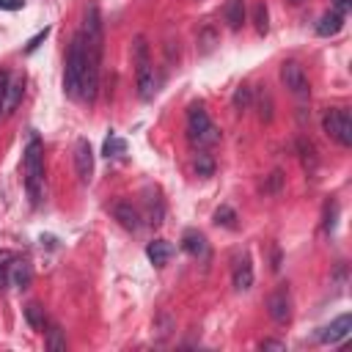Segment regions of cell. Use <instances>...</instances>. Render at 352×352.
<instances>
[{
    "label": "cell",
    "instance_id": "6da1fadb",
    "mask_svg": "<svg viewBox=\"0 0 352 352\" xmlns=\"http://www.w3.org/2000/svg\"><path fill=\"white\" fill-rule=\"evenodd\" d=\"M82 44H85V77H82V91L80 99H85L88 104L96 102L99 94V74H102V50H104V30H102V14L99 6L91 3L85 8V19H82Z\"/></svg>",
    "mask_w": 352,
    "mask_h": 352
},
{
    "label": "cell",
    "instance_id": "7a4b0ae2",
    "mask_svg": "<svg viewBox=\"0 0 352 352\" xmlns=\"http://www.w3.org/2000/svg\"><path fill=\"white\" fill-rule=\"evenodd\" d=\"M22 165H25V187H28V198L33 206L41 204L44 198V146L38 140L36 132H30L25 154H22Z\"/></svg>",
    "mask_w": 352,
    "mask_h": 352
},
{
    "label": "cell",
    "instance_id": "3957f363",
    "mask_svg": "<svg viewBox=\"0 0 352 352\" xmlns=\"http://www.w3.org/2000/svg\"><path fill=\"white\" fill-rule=\"evenodd\" d=\"M82 77H85V44H82V36L77 33L69 44L66 69H63V91H66L69 99H80Z\"/></svg>",
    "mask_w": 352,
    "mask_h": 352
},
{
    "label": "cell",
    "instance_id": "277c9868",
    "mask_svg": "<svg viewBox=\"0 0 352 352\" xmlns=\"http://www.w3.org/2000/svg\"><path fill=\"white\" fill-rule=\"evenodd\" d=\"M132 55H135V80H138V96H140L143 102H148V99L157 94V77H154V66H151V55H148L146 36H135Z\"/></svg>",
    "mask_w": 352,
    "mask_h": 352
},
{
    "label": "cell",
    "instance_id": "5b68a950",
    "mask_svg": "<svg viewBox=\"0 0 352 352\" xmlns=\"http://www.w3.org/2000/svg\"><path fill=\"white\" fill-rule=\"evenodd\" d=\"M187 138H190L195 146H201V148L214 146V143L220 140V132H217V126L212 124V118H209V113L204 110V104H190V110H187Z\"/></svg>",
    "mask_w": 352,
    "mask_h": 352
},
{
    "label": "cell",
    "instance_id": "8992f818",
    "mask_svg": "<svg viewBox=\"0 0 352 352\" xmlns=\"http://www.w3.org/2000/svg\"><path fill=\"white\" fill-rule=\"evenodd\" d=\"M322 129L338 146H344V148L352 146V118H349V113L344 107H327L324 116H322Z\"/></svg>",
    "mask_w": 352,
    "mask_h": 352
},
{
    "label": "cell",
    "instance_id": "52a82bcc",
    "mask_svg": "<svg viewBox=\"0 0 352 352\" xmlns=\"http://www.w3.org/2000/svg\"><path fill=\"white\" fill-rule=\"evenodd\" d=\"M280 82L289 88V94H294L297 99H308L311 94V85H308V77L302 72V66L297 60H283L280 63Z\"/></svg>",
    "mask_w": 352,
    "mask_h": 352
},
{
    "label": "cell",
    "instance_id": "ba28073f",
    "mask_svg": "<svg viewBox=\"0 0 352 352\" xmlns=\"http://www.w3.org/2000/svg\"><path fill=\"white\" fill-rule=\"evenodd\" d=\"M74 170H77L80 184H88L94 176V148H91L88 138H77V143H74Z\"/></svg>",
    "mask_w": 352,
    "mask_h": 352
},
{
    "label": "cell",
    "instance_id": "9c48e42d",
    "mask_svg": "<svg viewBox=\"0 0 352 352\" xmlns=\"http://www.w3.org/2000/svg\"><path fill=\"white\" fill-rule=\"evenodd\" d=\"M267 311L272 316V322L278 324H286L292 319V297H289V286H278L270 297H267Z\"/></svg>",
    "mask_w": 352,
    "mask_h": 352
},
{
    "label": "cell",
    "instance_id": "30bf717a",
    "mask_svg": "<svg viewBox=\"0 0 352 352\" xmlns=\"http://www.w3.org/2000/svg\"><path fill=\"white\" fill-rule=\"evenodd\" d=\"M22 96H25V74H8V82L3 88V118L16 113Z\"/></svg>",
    "mask_w": 352,
    "mask_h": 352
},
{
    "label": "cell",
    "instance_id": "8fae6325",
    "mask_svg": "<svg viewBox=\"0 0 352 352\" xmlns=\"http://www.w3.org/2000/svg\"><path fill=\"white\" fill-rule=\"evenodd\" d=\"M349 330H352V316H349V314H341V316L333 319L327 327H322L319 341H322V344H338V341H344V338L349 336Z\"/></svg>",
    "mask_w": 352,
    "mask_h": 352
},
{
    "label": "cell",
    "instance_id": "7c38bea8",
    "mask_svg": "<svg viewBox=\"0 0 352 352\" xmlns=\"http://www.w3.org/2000/svg\"><path fill=\"white\" fill-rule=\"evenodd\" d=\"M231 283L236 292H248L253 286V264H250V256H239L234 261V270H231Z\"/></svg>",
    "mask_w": 352,
    "mask_h": 352
},
{
    "label": "cell",
    "instance_id": "4fadbf2b",
    "mask_svg": "<svg viewBox=\"0 0 352 352\" xmlns=\"http://www.w3.org/2000/svg\"><path fill=\"white\" fill-rule=\"evenodd\" d=\"M182 248H184V253H190L192 258H209V242H206V236H204L201 231H195V228H187V231L182 234Z\"/></svg>",
    "mask_w": 352,
    "mask_h": 352
},
{
    "label": "cell",
    "instance_id": "5bb4252c",
    "mask_svg": "<svg viewBox=\"0 0 352 352\" xmlns=\"http://www.w3.org/2000/svg\"><path fill=\"white\" fill-rule=\"evenodd\" d=\"M113 217H116L126 231H138V228L143 226L140 212H138L129 201H118V204H113Z\"/></svg>",
    "mask_w": 352,
    "mask_h": 352
},
{
    "label": "cell",
    "instance_id": "9a60e30c",
    "mask_svg": "<svg viewBox=\"0 0 352 352\" xmlns=\"http://www.w3.org/2000/svg\"><path fill=\"white\" fill-rule=\"evenodd\" d=\"M33 280V267L25 261V258H14L11 264V272H8V286H16V289H28Z\"/></svg>",
    "mask_w": 352,
    "mask_h": 352
},
{
    "label": "cell",
    "instance_id": "2e32d148",
    "mask_svg": "<svg viewBox=\"0 0 352 352\" xmlns=\"http://www.w3.org/2000/svg\"><path fill=\"white\" fill-rule=\"evenodd\" d=\"M146 256H148V261H151L154 267H165V264L170 261V256H173V248H170V242H165V239H154V242L146 245Z\"/></svg>",
    "mask_w": 352,
    "mask_h": 352
},
{
    "label": "cell",
    "instance_id": "e0dca14e",
    "mask_svg": "<svg viewBox=\"0 0 352 352\" xmlns=\"http://www.w3.org/2000/svg\"><path fill=\"white\" fill-rule=\"evenodd\" d=\"M341 28H344V14H338V11H327L316 22V33L319 36H336Z\"/></svg>",
    "mask_w": 352,
    "mask_h": 352
},
{
    "label": "cell",
    "instance_id": "ac0fdd59",
    "mask_svg": "<svg viewBox=\"0 0 352 352\" xmlns=\"http://www.w3.org/2000/svg\"><path fill=\"white\" fill-rule=\"evenodd\" d=\"M223 16L231 30H239L245 25V0H228L223 8Z\"/></svg>",
    "mask_w": 352,
    "mask_h": 352
},
{
    "label": "cell",
    "instance_id": "d6986e66",
    "mask_svg": "<svg viewBox=\"0 0 352 352\" xmlns=\"http://www.w3.org/2000/svg\"><path fill=\"white\" fill-rule=\"evenodd\" d=\"M25 319H28V324L36 327V330H44V324H47V314H44V308H41L38 302H28V305H25Z\"/></svg>",
    "mask_w": 352,
    "mask_h": 352
},
{
    "label": "cell",
    "instance_id": "ffe728a7",
    "mask_svg": "<svg viewBox=\"0 0 352 352\" xmlns=\"http://www.w3.org/2000/svg\"><path fill=\"white\" fill-rule=\"evenodd\" d=\"M47 349L50 352H66V338H63V330L58 327V324H52L50 330H47Z\"/></svg>",
    "mask_w": 352,
    "mask_h": 352
},
{
    "label": "cell",
    "instance_id": "44dd1931",
    "mask_svg": "<svg viewBox=\"0 0 352 352\" xmlns=\"http://www.w3.org/2000/svg\"><path fill=\"white\" fill-rule=\"evenodd\" d=\"M250 102H253V88L250 85H239L236 91H234V110H248L250 107Z\"/></svg>",
    "mask_w": 352,
    "mask_h": 352
},
{
    "label": "cell",
    "instance_id": "7402d4cb",
    "mask_svg": "<svg viewBox=\"0 0 352 352\" xmlns=\"http://www.w3.org/2000/svg\"><path fill=\"white\" fill-rule=\"evenodd\" d=\"M124 151H126V140L118 138V135H110V138L104 140V146H102V154H104V157H118V154H124Z\"/></svg>",
    "mask_w": 352,
    "mask_h": 352
},
{
    "label": "cell",
    "instance_id": "603a6c76",
    "mask_svg": "<svg viewBox=\"0 0 352 352\" xmlns=\"http://www.w3.org/2000/svg\"><path fill=\"white\" fill-rule=\"evenodd\" d=\"M253 25L258 33H267L270 30V14H267V6L264 3H256L253 6Z\"/></svg>",
    "mask_w": 352,
    "mask_h": 352
},
{
    "label": "cell",
    "instance_id": "cb8c5ba5",
    "mask_svg": "<svg viewBox=\"0 0 352 352\" xmlns=\"http://www.w3.org/2000/svg\"><path fill=\"white\" fill-rule=\"evenodd\" d=\"M214 44H217V33H214V28H204L201 30V36H198V52H212L214 50Z\"/></svg>",
    "mask_w": 352,
    "mask_h": 352
},
{
    "label": "cell",
    "instance_id": "d4e9b609",
    "mask_svg": "<svg viewBox=\"0 0 352 352\" xmlns=\"http://www.w3.org/2000/svg\"><path fill=\"white\" fill-rule=\"evenodd\" d=\"M14 253L11 250H0V289L8 286V272H11V264H14Z\"/></svg>",
    "mask_w": 352,
    "mask_h": 352
},
{
    "label": "cell",
    "instance_id": "484cf974",
    "mask_svg": "<svg viewBox=\"0 0 352 352\" xmlns=\"http://www.w3.org/2000/svg\"><path fill=\"white\" fill-rule=\"evenodd\" d=\"M214 223L223 226V228H234V226H236V212H234L231 206H220V209L214 212Z\"/></svg>",
    "mask_w": 352,
    "mask_h": 352
},
{
    "label": "cell",
    "instance_id": "4316f807",
    "mask_svg": "<svg viewBox=\"0 0 352 352\" xmlns=\"http://www.w3.org/2000/svg\"><path fill=\"white\" fill-rule=\"evenodd\" d=\"M195 170H198V176H212L214 162H212V157H209L206 151H201V154L195 157Z\"/></svg>",
    "mask_w": 352,
    "mask_h": 352
},
{
    "label": "cell",
    "instance_id": "83f0119b",
    "mask_svg": "<svg viewBox=\"0 0 352 352\" xmlns=\"http://www.w3.org/2000/svg\"><path fill=\"white\" fill-rule=\"evenodd\" d=\"M336 214H338V204H336V201H330V204H327V209H324V231H327V234L336 228Z\"/></svg>",
    "mask_w": 352,
    "mask_h": 352
},
{
    "label": "cell",
    "instance_id": "f1b7e54d",
    "mask_svg": "<svg viewBox=\"0 0 352 352\" xmlns=\"http://www.w3.org/2000/svg\"><path fill=\"white\" fill-rule=\"evenodd\" d=\"M47 36H50V28H44V30H38V33H36V36H33V38L28 41V47H25V52H33V50H36V47H38V44H41V41L47 38Z\"/></svg>",
    "mask_w": 352,
    "mask_h": 352
},
{
    "label": "cell",
    "instance_id": "f546056e",
    "mask_svg": "<svg viewBox=\"0 0 352 352\" xmlns=\"http://www.w3.org/2000/svg\"><path fill=\"white\" fill-rule=\"evenodd\" d=\"M258 346H261V349H278V352L286 349V344H283V341H275V338H264Z\"/></svg>",
    "mask_w": 352,
    "mask_h": 352
},
{
    "label": "cell",
    "instance_id": "4dcf8cb0",
    "mask_svg": "<svg viewBox=\"0 0 352 352\" xmlns=\"http://www.w3.org/2000/svg\"><path fill=\"white\" fill-rule=\"evenodd\" d=\"M25 6V0H0V8L3 11H19Z\"/></svg>",
    "mask_w": 352,
    "mask_h": 352
},
{
    "label": "cell",
    "instance_id": "1f68e13d",
    "mask_svg": "<svg viewBox=\"0 0 352 352\" xmlns=\"http://www.w3.org/2000/svg\"><path fill=\"white\" fill-rule=\"evenodd\" d=\"M330 3H333V11H338V14H346L352 8V0H330Z\"/></svg>",
    "mask_w": 352,
    "mask_h": 352
},
{
    "label": "cell",
    "instance_id": "d6a6232c",
    "mask_svg": "<svg viewBox=\"0 0 352 352\" xmlns=\"http://www.w3.org/2000/svg\"><path fill=\"white\" fill-rule=\"evenodd\" d=\"M278 187H280V170H272V176H270V192H278Z\"/></svg>",
    "mask_w": 352,
    "mask_h": 352
},
{
    "label": "cell",
    "instance_id": "836d02e7",
    "mask_svg": "<svg viewBox=\"0 0 352 352\" xmlns=\"http://www.w3.org/2000/svg\"><path fill=\"white\" fill-rule=\"evenodd\" d=\"M6 82H8V72H0V94H3V88H6Z\"/></svg>",
    "mask_w": 352,
    "mask_h": 352
},
{
    "label": "cell",
    "instance_id": "e575fe53",
    "mask_svg": "<svg viewBox=\"0 0 352 352\" xmlns=\"http://www.w3.org/2000/svg\"><path fill=\"white\" fill-rule=\"evenodd\" d=\"M0 121H3V94H0Z\"/></svg>",
    "mask_w": 352,
    "mask_h": 352
},
{
    "label": "cell",
    "instance_id": "d590c367",
    "mask_svg": "<svg viewBox=\"0 0 352 352\" xmlns=\"http://www.w3.org/2000/svg\"><path fill=\"white\" fill-rule=\"evenodd\" d=\"M289 3H294V6H297V3H302V0H289Z\"/></svg>",
    "mask_w": 352,
    "mask_h": 352
}]
</instances>
